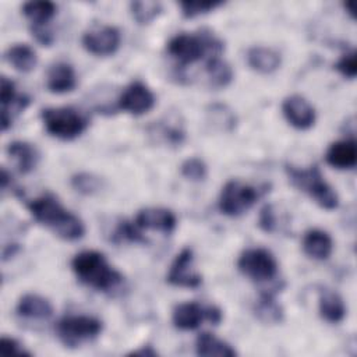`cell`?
I'll return each mask as SVG.
<instances>
[{"mask_svg": "<svg viewBox=\"0 0 357 357\" xmlns=\"http://www.w3.org/2000/svg\"><path fill=\"white\" fill-rule=\"evenodd\" d=\"M33 219L50 229L60 238L73 241L85 234V226L82 220L64 209L57 198L52 194H43L29 202H26Z\"/></svg>", "mask_w": 357, "mask_h": 357, "instance_id": "cell-1", "label": "cell"}, {"mask_svg": "<svg viewBox=\"0 0 357 357\" xmlns=\"http://www.w3.org/2000/svg\"><path fill=\"white\" fill-rule=\"evenodd\" d=\"M71 269L81 283L98 291H112L124 280L123 275L109 265L105 255L95 250L78 252L71 261Z\"/></svg>", "mask_w": 357, "mask_h": 357, "instance_id": "cell-2", "label": "cell"}, {"mask_svg": "<svg viewBox=\"0 0 357 357\" xmlns=\"http://www.w3.org/2000/svg\"><path fill=\"white\" fill-rule=\"evenodd\" d=\"M223 50V42L208 31L198 33L181 32L173 36L167 43V53L180 68H184L205 56H219Z\"/></svg>", "mask_w": 357, "mask_h": 357, "instance_id": "cell-3", "label": "cell"}, {"mask_svg": "<svg viewBox=\"0 0 357 357\" xmlns=\"http://www.w3.org/2000/svg\"><path fill=\"white\" fill-rule=\"evenodd\" d=\"M286 173L291 183L307 192L321 208L326 211L336 209L339 198L335 190L322 178L321 172L317 166L308 169H300L293 165H286Z\"/></svg>", "mask_w": 357, "mask_h": 357, "instance_id": "cell-4", "label": "cell"}, {"mask_svg": "<svg viewBox=\"0 0 357 357\" xmlns=\"http://www.w3.org/2000/svg\"><path fill=\"white\" fill-rule=\"evenodd\" d=\"M40 117L47 134L63 141L79 137L88 127V119L74 107H47Z\"/></svg>", "mask_w": 357, "mask_h": 357, "instance_id": "cell-5", "label": "cell"}, {"mask_svg": "<svg viewBox=\"0 0 357 357\" xmlns=\"http://www.w3.org/2000/svg\"><path fill=\"white\" fill-rule=\"evenodd\" d=\"M102 329V321L89 315H67L56 324V335L66 347H78L98 337Z\"/></svg>", "mask_w": 357, "mask_h": 357, "instance_id": "cell-6", "label": "cell"}, {"mask_svg": "<svg viewBox=\"0 0 357 357\" xmlns=\"http://www.w3.org/2000/svg\"><path fill=\"white\" fill-rule=\"evenodd\" d=\"M261 197V191L254 185L240 180H229L219 195V209L226 216H240L247 212Z\"/></svg>", "mask_w": 357, "mask_h": 357, "instance_id": "cell-7", "label": "cell"}, {"mask_svg": "<svg viewBox=\"0 0 357 357\" xmlns=\"http://www.w3.org/2000/svg\"><path fill=\"white\" fill-rule=\"evenodd\" d=\"M238 271L254 282H268L278 273V262L265 248H247L237 259Z\"/></svg>", "mask_w": 357, "mask_h": 357, "instance_id": "cell-8", "label": "cell"}, {"mask_svg": "<svg viewBox=\"0 0 357 357\" xmlns=\"http://www.w3.org/2000/svg\"><path fill=\"white\" fill-rule=\"evenodd\" d=\"M81 42L84 49L95 56H112L120 47L121 35L116 26L102 25L86 31Z\"/></svg>", "mask_w": 357, "mask_h": 357, "instance_id": "cell-9", "label": "cell"}, {"mask_svg": "<svg viewBox=\"0 0 357 357\" xmlns=\"http://www.w3.org/2000/svg\"><path fill=\"white\" fill-rule=\"evenodd\" d=\"M194 254L192 250L185 247L174 258L167 272L166 280L177 287L197 289L202 283V276L192 269Z\"/></svg>", "mask_w": 357, "mask_h": 357, "instance_id": "cell-10", "label": "cell"}, {"mask_svg": "<svg viewBox=\"0 0 357 357\" xmlns=\"http://www.w3.org/2000/svg\"><path fill=\"white\" fill-rule=\"evenodd\" d=\"M155 106V95L141 81H134L121 92L117 99V109L126 113L141 116Z\"/></svg>", "mask_w": 357, "mask_h": 357, "instance_id": "cell-11", "label": "cell"}, {"mask_svg": "<svg viewBox=\"0 0 357 357\" xmlns=\"http://www.w3.org/2000/svg\"><path fill=\"white\" fill-rule=\"evenodd\" d=\"M0 102H1V130L6 131L13 119L25 110L29 105V98L25 95H18L15 92V85L7 77L0 79Z\"/></svg>", "mask_w": 357, "mask_h": 357, "instance_id": "cell-12", "label": "cell"}, {"mask_svg": "<svg viewBox=\"0 0 357 357\" xmlns=\"http://www.w3.org/2000/svg\"><path fill=\"white\" fill-rule=\"evenodd\" d=\"M284 119L297 130H308L315 123L314 107L300 95H290L282 103Z\"/></svg>", "mask_w": 357, "mask_h": 357, "instance_id": "cell-13", "label": "cell"}, {"mask_svg": "<svg viewBox=\"0 0 357 357\" xmlns=\"http://www.w3.org/2000/svg\"><path fill=\"white\" fill-rule=\"evenodd\" d=\"M135 225L142 229L158 230L162 233H172L176 229V215L166 208H145L135 216Z\"/></svg>", "mask_w": 357, "mask_h": 357, "instance_id": "cell-14", "label": "cell"}, {"mask_svg": "<svg viewBox=\"0 0 357 357\" xmlns=\"http://www.w3.org/2000/svg\"><path fill=\"white\" fill-rule=\"evenodd\" d=\"M204 319H208V307H202L194 301L176 305L172 314L174 326L181 331H194Z\"/></svg>", "mask_w": 357, "mask_h": 357, "instance_id": "cell-15", "label": "cell"}, {"mask_svg": "<svg viewBox=\"0 0 357 357\" xmlns=\"http://www.w3.org/2000/svg\"><path fill=\"white\" fill-rule=\"evenodd\" d=\"M325 160L332 167L344 170L353 169L357 163V146L354 139H342L329 145Z\"/></svg>", "mask_w": 357, "mask_h": 357, "instance_id": "cell-16", "label": "cell"}, {"mask_svg": "<svg viewBox=\"0 0 357 357\" xmlns=\"http://www.w3.org/2000/svg\"><path fill=\"white\" fill-rule=\"evenodd\" d=\"M46 86L52 93L71 92L77 86V75L73 66L64 61L53 64L47 71Z\"/></svg>", "mask_w": 357, "mask_h": 357, "instance_id": "cell-17", "label": "cell"}, {"mask_svg": "<svg viewBox=\"0 0 357 357\" xmlns=\"http://www.w3.org/2000/svg\"><path fill=\"white\" fill-rule=\"evenodd\" d=\"M303 251L312 259L325 261L333 251L332 237L321 229H311L303 237Z\"/></svg>", "mask_w": 357, "mask_h": 357, "instance_id": "cell-18", "label": "cell"}, {"mask_svg": "<svg viewBox=\"0 0 357 357\" xmlns=\"http://www.w3.org/2000/svg\"><path fill=\"white\" fill-rule=\"evenodd\" d=\"M15 311L22 318L45 321L53 315V305L46 297L29 293L18 300Z\"/></svg>", "mask_w": 357, "mask_h": 357, "instance_id": "cell-19", "label": "cell"}, {"mask_svg": "<svg viewBox=\"0 0 357 357\" xmlns=\"http://www.w3.org/2000/svg\"><path fill=\"white\" fill-rule=\"evenodd\" d=\"M318 310L321 317L329 324H339L346 317V305L343 298L331 289L319 290Z\"/></svg>", "mask_w": 357, "mask_h": 357, "instance_id": "cell-20", "label": "cell"}, {"mask_svg": "<svg viewBox=\"0 0 357 357\" xmlns=\"http://www.w3.org/2000/svg\"><path fill=\"white\" fill-rule=\"evenodd\" d=\"M248 66L261 74H271L280 66V54L265 46H254L247 52Z\"/></svg>", "mask_w": 357, "mask_h": 357, "instance_id": "cell-21", "label": "cell"}, {"mask_svg": "<svg viewBox=\"0 0 357 357\" xmlns=\"http://www.w3.org/2000/svg\"><path fill=\"white\" fill-rule=\"evenodd\" d=\"M7 153L15 160L18 170L24 174L32 172L39 162L38 149L25 141H13L8 144Z\"/></svg>", "mask_w": 357, "mask_h": 357, "instance_id": "cell-22", "label": "cell"}, {"mask_svg": "<svg viewBox=\"0 0 357 357\" xmlns=\"http://www.w3.org/2000/svg\"><path fill=\"white\" fill-rule=\"evenodd\" d=\"M195 353L204 357H233L237 354V351L229 343L208 332L198 335L195 340Z\"/></svg>", "mask_w": 357, "mask_h": 357, "instance_id": "cell-23", "label": "cell"}, {"mask_svg": "<svg viewBox=\"0 0 357 357\" xmlns=\"http://www.w3.org/2000/svg\"><path fill=\"white\" fill-rule=\"evenodd\" d=\"M4 57L17 71L21 73L32 71L38 63V56L35 50L25 43H17L8 47Z\"/></svg>", "mask_w": 357, "mask_h": 357, "instance_id": "cell-24", "label": "cell"}, {"mask_svg": "<svg viewBox=\"0 0 357 357\" xmlns=\"http://www.w3.org/2000/svg\"><path fill=\"white\" fill-rule=\"evenodd\" d=\"M254 312L257 318L264 324H279L283 319V308L275 300L272 291H265L255 303Z\"/></svg>", "mask_w": 357, "mask_h": 357, "instance_id": "cell-25", "label": "cell"}, {"mask_svg": "<svg viewBox=\"0 0 357 357\" xmlns=\"http://www.w3.org/2000/svg\"><path fill=\"white\" fill-rule=\"evenodd\" d=\"M56 4L53 1H28L22 6V14L29 20L31 26H45L56 15Z\"/></svg>", "mask_w": 357, "mask_h": 357, "instance_id": "cell-26", "label": "cell"}, {"mask_svg": "<svg viewBox=\"0 0 357 357\" xmlns=\"http://www.w3.org/2000/svg\"><path fill=\"white\" fill-rule=\"evenodd\" d=\"M205 71H206L209 84L213 88H225L233 79V70L227 61L220 59V54L212 56L206 60Z\"/></svg>", "mask_w": 357, "mask_h": 357, "instance_id": "cell-27", "label": "cell"}, {"mask_svg": "<svg viewBox=\"0 0 357 357\" xmlns=\"http://www.w3.org/2000/svg\"><path fill=\"white\" fill-rule=\"evenodd\" d=\"M130 11L132 18L139 25H145L152 22L162 13V4L159 1H146V0L131 1Z\"/></svg>", "mask_w": 357, "mask_h": 357, "instance_id": "cell-28", "label": "cell"}, {"mask_svg": "<svg viewBox=\"0 0 357 357\" xmlns=\"http://www.w3.org/2000/svg\"><path fill=\"white\" fill-rule=\"evenodd\" d=\"M180 172H181L183 177H185L187 180L204 181L208 174V167L202 159L188 158L181 163Z\"/></svg>", "mask_w": 357, "mask_h": 357, "instance_id": "cell-29", "label": "cell"}, {"mask_svg": "<svg viewBox=\"0 0 357 357\" xmlns=\"http://www.w3.org/2000/svg\"><path fill=\"white\" fill-rule=\"evenodd\" d=\"M71 185L79 194L91 195L100 190V178L91 173H78L71 177Z\"/></svg>", "mask_w": 357, "mask_h": 357, "instance_id": "cell-30", "label": "cell"}, {"mask_svg": "<svg viewBox=\"0 0 357 357\" xmlns=\"http://www.w3.org/2000/svg\"><path fill=\"white\" fill-rule=\"evenodd\" d=\"M220 6H223L222 1H180L181 14L185 18H194L197 15L206 14Z\"/></svg>", "mask_w": 357, "mask_h": 357, "instance_id": "cell-31", "label": "cell"}, {"mask_svg": "<svg viewBox=\"0 0 357 357\" xmlns=\"http://www.w3.org/2000/svg\"><path fill=\"white\" fill-rule=\"evenodd\" d=\"M137 225H131L127 220L119 222L113 237L116 241H130V243H145V237L137 230Z\"/></svg>", "mask_w": 357, "mask_h": 357, "instance_id": "cell-32", "label": "cell"}, {"mask_svg": "<svg viewBox=\"0 0 357 357\" xmlns=\"http://www.w3.org/2000/svg\"><path fill=\"white\" fill-rule=\"evenodd\" d=\"M335 70L337 73H340L344 78L353 79L357 74V57H356V52L350 50L346 52L336 63H335Z\"/></svg>", "mask_w": 357, "mask_h": 357, "instance_id": "cell-33", "label": "cell"}, {"mask_svg": "<svg viewBox=\"0 0 357 357\" xmlns=\"http://www.w3.org/2000/svg\"><path fill=\"white\" fill-rule=\"evenodd\" d=\"M258 226L266 231V233H272L276 227V216H275V211L273 206L271 204H266L262 206V209L259 211V216H258Z\"/></svg>", "mask_w": 357, "mask_h": 357, "instance_id": "cell-34", "label": "cell"}, {"mask_svg": "<svg viewBox=\"0 0 357 357\" xmlns=\"http://www.w3.org/2000/svg\"><path fill=\"white\" fill-rule=\"evenodd\" d=\"M0 353L1 356H13V354H17V356H22V354H29L28 351L24 350V347L13 337H7V336H3L0 339Z\"/></svg>", "mask_w": 357, "mask_h": 357, "instance_id": "cell-35", "label": "cell"}, {"mask_svg": "<svg viewBox=\"0 0 357 357\" xmlns=\"http://www.w3.org/2000/svg\"><path fill=\"white\" fill-rule=\"evenodd\" d=\"M31 33L36 39V42L40 43L42 46H50L54 40V35H53L52 29L47 25H45V26H31Z\"/></svg>", "mask_w": 357, "mask_h": 357, "instance_id": "cell-36", "label": "cell"}, {"mask_svg": "<svg viewBox=\"0 0 357 357\" xmlns=\"http://www.w3.org/2000/svg\"><path fill=\"white\" fill-rule=\"evenodd\" d=\"M156 354H158L156 350H153L151 346H142L141 349L131 351L128 356H146V357H152V356H156Z\"/></svg>", "mask_w": 357, "mask_h": 357, "instance_id": "cell-37", "label": "cell"}]
</instances>
